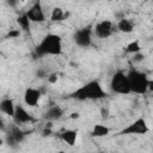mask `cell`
<instances>
[{
  "label": "cell",
  "mask_w": 153,
  "mask_h": 153,
  "mask_svg": "<svg viewBox=\"0 0 153 153\" xmlns=\"http://www.w3.org/2000/svg\"><path fill=\"white\" fill-rule=\"evenodd\" d=\"M60 139L68 146H74L78 139V131L74 129H66L60 133Z\"/></svg>",
  "instance_id": "cell-13"
},
{
  "label": "cell",
  "mask_w": 153,
  "mask_h": 153,
  "mask_svg": "<svg viewBox=\"0 0 153 153\" xmlns=\"http://www.w3.org/2000/svg\"><path fill=\"white\" fill-rule=\"evenodd\" d=\"M128 79H129L131 92L137 94H143L148 91L149 79L143 72H140L137 69H131L128 73Z\"/></svg>",
  "instance_id": "cell-3"
},
{
  "label": "cell",
  "mask_w": 153,
  "mask_h": 153,
  "mask_svg": "<svg viewBox=\"0 0 153 153\" xmlns=\"http://www.w3.org/2000/svg\"><path fill=\"white\" fill-rule=\"evenodd\" d=\"M110 133V129L104 126V124H96L93 127V129L91 130V136L92 137H103L106 136Z\"/></svg>",
  "instance_id": "cell-16"
},
{
  "label": "cell",
  "mask_w": 153,
  "mask_h": 153,
  "mask_svg": "<svg viewBox=\"0 0 153 153\" xmlns=\"http://www.w3.org/2000/svg\"><path fill=\"white\" fill-rule=\"evenodd\" d=\"M148 91H153V80H149L148 82Z\"/></svg>",
  "instance_id": "cell-26"
},
{
  "label": "cell",
  "mask_w": 153,
  "mask_h": 153,
  "mask_svg": "<svg viewBox=\"0 0 153 153\" xmlns=\"http://www.w3.org/2000/svg\"><path fill=\"white\" fill-rule=\"evenodd\" d=\"M139 51H141V47H140V43H139V41H133V42H130L127 47H126V53L127 54H135V53H139Z\"/></svg>",
  "instance_id": "cell-19"
},
{
  "label": "cell",
  "mask_w": 153,
  "mask_h": 153,
  "mask_svg": "<svg viewBox=\"0 0 153 153\" xmlns=\"http://www.w3.org/2000/svg\"><path fill=\"white\" fill-rule=\"evenodd\" d=\"M149 131V127L145 118L139 117L126 128H123L118 134L120 135H145Z\"/></svg>",
  "instance_id": "cell-5"
},
{
  "label": "cell",
  "mask_w": 153,
  "mask_h": 153,
  "mask_svg": "<svg viewBox=\"0 0 153 153\" xmlns=\"http://www.w3.org/2000/svg\"><path fill=\"white\" fill-rule=\"evenodd\" d=\"M112 31H114V27H112V23L110 20H100L99 23L96 24L94 29H93V32L94 35L98 37V38H108L112 35Z\"/></svg>",
  "instance_id": "cell-9"
},
{
  "label": "cell",
  "mask_w": 153,
  "mask_h": 153,
  "mask_svg": "<svg viewBox=\"0 0 153 153\" xmlns=\"http://www.w3.org/2000/svg\"><path fill=\"white\" fill-rule=\"evenodd\" d=\"M108 115H109V110L105 109V108H103V109H102V116H103V117H108Z\"/></svg>",
  "instance_id": "cell-25"
},
{
  "label": "cell",
  "mask_w": 153,
  "mask_h": 153,
  "mask_svg": "<svg viewBox=\"0 0 153 153\" xmlns=\"http://www.w3.org/2000/svg\"><path fill=\"white\" fill-rule=\"evenodd\" d=\"M152 1H153V0H152Z\"/></svg>",
  "instance_id": "cell-28"
},
{
  "label": "cell",
  "mask_w": 153,
  "mask_h": 153,
  "mask_svg": "<svg viewBox=\"0 0 153 153\" xmlns=\"http://www.w3.org/2000/svg\"><path fill=\"white\" fill-rule=\"evenodd\" d=\"M48 82L49 84H55V82H57V73H50V74H48Z\"/></svg>",
  "instance_id": "cell-22"
},
{
  "label": "cell",
  "mask_w": 153,
  "mask_h": 153,
  "mask_svg": "<svg viewBox=\"0 0 153 153\" xmlns=\"http://www.w3.org/2000/svg\"><path fill=\"white\" fill-rule=\"evenodd\" d=\"M0 111L10 117H13L14 111H16V105L11 98H4L0 102Z\"/></svg>",
  "instance_id": "cell-14"
},
{
  "label": "cell",
  "mask_w": 153,
  "mask_h": 153,
  "mask_svg": "<svg viewBox=\"0 0 153 153\" xmlns=\"http://www.w3.org/2000/svg\"><path fill=\"white\" fill-rule=\"evenodd\" d=\"M13 120L17 124H24V123H30L33 121L32 116L26 111L25 108H23L22 105H17L16 106V111L13 115Z\"/></svg>",
  "instance_id": "cell-11"
},
{
  "label": "cell",
  "mask_w": 153,
  "mask_h": 153,
  "mask_svg": "<svg viewBox=\"0 0 153 153\" xmlns=\"http://www.w3.org/2000/svg\"><path fill=\"white\" fill-rule=\"evenodd\" d=\"M37 56L44 55H61L62 54V39L59 35L48 33L36 47Z\"/></svg>",
  "instance_id": "cell-2"
},
{
  "label": "cell",
  "mask_w": 153,
  "mask_h": 153,
  "mask_svg": "<svg viewBox=\"0 0 153 153\" xmlns=\"http://www.w3.org/2000/svg\"><path fill=\"white\" fill-rule=\"evenodd\" d=\"M27 133L24 131L23 129H20L18 126H11L10 127V130H8V134H7V137H6V141L10 146H14L17 143H22L25 137H26Z\"/></svg>",
  "instance_id": "cell-7"
},
{
  "label": "cell",
  "mask_w": 153,
  "mask_h": 153,
  "mask_svg": "<svg viewBox=\"0 0 153 153\" xmlns=\"http://www.w3.org/2000/svg\"><path fill=\"white\" fill-rule=\"evenodd\" d=\"M74 42L76 45L81 48H88L92 43V29L91 26H85L75 31L74 36Z\"/></svg>",
  "instance_id": "cell-6"
},
{
  "label": "cell",
  "mask_w": 153,
  "mask_h": 153,
  "mask_svg": "<svg viewBox=\"0 0 153 153\" xmlns=\"http://www.w3.org/2000/svg\"><path fill=\"white\" fill-rule=\"evenodd\" d=\"M66 17L63 10L61 7H54L53 11H51V16H50V20L51 22H60V20H63Z\"/></svg>",
  "instance_id": "cell-18"
},
{
  "label": "cell",
  "mask_w": 153,
  "mask_h": 153,
  "mask_svg": "<svg viewBox=\"0 0 153 153\" xmlns=\"http://www.w3.org/2000/svg\"><path fill=\"white\" fill-rule=\"evenodd\" d=\"M145 60V55L141 53V51H139V53H135V54H133V57H131V61L134 62V63H140V62H142Z\"/></svg>",
  "instance_id": "cell-20"
},
{
  "label": "cell",
  "mask_w": 153,
  "mask_h": 153,
  "mask_svg": "<svg viewBox=\"0 0 153 153\" xmlns=\"http://www.w3.org/2000/svg\"><path fill=\"white\" fill-rule=\"evenodd\" d=\"M42 92L38 88H33V87H27L24 92V102L27 106H36L39 102Z\"/></svg>",
  "instance_id": "cell-10"
},
{
  "label": "cell",
  "mask_w": 153,
  "mask_h": 153,
  "mask_svg": "<svg viewBox=\"0 0 153 153\" xmlns=\"http://www.w3.org/2000/svg\"><path fill=\"white\" fill-rule=\"evenodd\" d=\"M26 14L30 18L31 23H43L45 20V14H44L41 0H36L35 4L26 11Z\"/></svg>",
  "instance_id": "cell-8"
},
{
  "label": "cell",
  "mask_w": 153,
  "mask_h": 153,
  "mask_svg": "<svg viewBox=\"0 0 153 153\" xmlns=\"http://www.w3.org/2000/svg\"><path fill=\"white\" fill-rule=\"evenodd\" d=\"M117 30L121 31V32H123V33H130L134 30V24L129 19L122 18L117 23Z\"/></svg>",
  "instance_id": "cell-15"
},
{
  "label": "cell",
  "mask_w": 153,
  "mask_h": 153,
  "mask_svg": "<svg viewBox=\"0 0 153 153\" xmlns=\"http://www.w3.org/2000/svg\"><path fill=\"white\" fill-rule=\"evenodd\" d=\"M20 36V30H18V29H12V30H10L8 32H7V35H6V38H18Z\"/></svg>",
  "instance_id": "cell-21"
},
{
  "label": "cell",
  "mask_w": 153,
  "mask_h": 153,
  "mask_svg": "<svg viewBox=\"0 0 153 153\" xmlns=\"http://www.w3.org/2000/svg\"><path fill=\"white\" fill-rule=\"evenodd\" d=\"M17 23L19 24V26H20L22 30H24V31H26V32L30 31V24H31V20H30V18L27 17L26 12L23 13V14H20V16H18V18H17Z\"/></svg>",
  "instance_id": "cell-17"
},
{
  "label": "cell",
  "mask_w": 153,
  "mask_h": 153,
  "mask_svg": "<svg viewBox=\"0 0 153 153\" xmlns=\"http://www.w3.org/2000/svg\"><path fill=\"white\" fill-rule=\"evenodd\" d=\"M71 97L78 100H97L108 97V93L103 90V86L98 80H91L75 90Z\"/></svg>",
  "instance_id": "cell-1"
},
{
  "label": "cell",
  "mask_w": 153,
  "mask_h": 153,
  "mask_svg": "<svg viewBox=\"0 0 153 153\" xmlns=\"http://www.w3.org/2000/svg\"><path fill=\"white\" fill-rule=\"evenodd\" d=\"M63 115V109L60 105H53L48 108V110L44 112V120L45 121H56L60 120Z\"/></svg>",
  "instance_id": "cell-12"
},
{
  "label": "cell",
  "mask_w": 153,
  "mask_h": 153,
  "mask_svg": "<svg viewBox=\"0 0 153 153\" xmlns=\"http://www.w3.org/2000/svg\"><path fill=\"white\" fill-rule=\"evenodd\" d=\"M36 75H37L38 78H44V76H48V74H47V72H45L44 69H38V71L36 72Z\"/></svg>",
  "instance_id": "cell-24"
},
{
  "label": "cell",
  "mask_w": 153,
  "mask_h": 153,
  "mask_svg": "<svg viewBox=\"0 0 153 153\" xmlns=\"http://www.w3.org/2000/svg\"><path fill=\"white\" fill-rule=\"evenodd\" d=\"M79 117V114L78 112H73L72 115H71V118H78Z\"/></svg>",
  "instance_id": "cell-27"
},
{
  "label": "cell",
  "mask_w": 153,
  "mask_h": 153,
  "mask_svg": "<svg viewBox=\"0 0 153 153\" xmlns=\"http://www.w3.org/2000/svg\"><path fill=\"white\" fill-rule=\"evenodd\" d=\"M110 88L118 94H128L131 92L130 90V84L128 79V74H126L122 71L115 72L110 80Z\"/></svg>",
  "instance_id": "cell-4"
},
{
  "label": "cell",
  "mask_w": 153,
  "mask_h": 153,
  "mask_svg": "<svg viewBox=\"0 0 153 153\" xmlns=\"http://www.w3.org/2000/svg\"><path fill=\"white\" fill-rule=\"evenodd\" d=\"M5 1H6V5L11 8H16L18 2H19V0H5Z\"/></svg>",
  "instance_id": "cell-23"
}]
</instances>
